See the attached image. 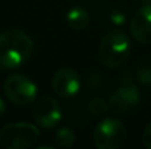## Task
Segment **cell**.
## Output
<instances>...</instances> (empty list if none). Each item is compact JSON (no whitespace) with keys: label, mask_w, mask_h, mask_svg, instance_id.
Masks as SVG:
<instances>
[{"label":"cell","mask_w":151,"mask_h":149,"mask_svg":"<svg viewBox=\"0 0 151 149\" xmlns=\"http://www.w3.org/2000/svg\"><path fill=\"white\" fill-rule=\"evenodd\" d=\"M139 1H144L145 4H151V0H139Z\"/></svg>","instance_id":"e0dca14e"},{"label":"cell","mask_w":151,"mask_h":149,"mask_svg":"<svg viewBox=\"0 0 151 149\" xmlns=\"http://www.w3.org/2000/svg\"><path fill=\"white\" fill-rule=\"evenodd\" d=\"M51 88L57 97L69 99L81 91L82 78L72 67H60L51 78Z\"/></svg>","instance_id":"52a82bcc"},{"label":"cell","mask_w":151,"mask_h":149,"mask_svg":"<svg viewBox=\"0 0 151 149\" xmlns=\"http://www.w3.org/2000/svg\"><path fill=\"white\" fill-rule=\"evenodd\" d=\"M32 117L41 129H54L62 120V107L56 98L43 97L35 102Z\"/></svg>","instance_id":"ba28073f"},{"label":"cell","mask_w":151,"mask_h":149,"mask_svg":"<svg viewBox=\"0 0 151 149\" xmlns=\"http://www.w3.org/2000/svg\"><path fill=\"white\" fill-rule=\"evenodd\" d=\"M54 142L60 148H70L76 142V135L70 127H60V129L56 130Z\"/></svg>","instance_id":"8fae6325"},{"label":"cell","mask_w":151,"mask_h":149,"mask_svg":"<svg viewBox=\"0 0 151 149\" xmlns=\"http://www.w3.org/2000/svg\"><path fill=\"white\" fill-rule=\"evenodd\" d=\"M141 101V92L132 79H122L120 86L109 97V110L113 114H128Z\"/></svg>","instance_id":"8992f818"},{"label":"cell","mask_w":151,"mask_h":149,"mask_svg":"<svg viewBox=\"0 0 151 149\" xmlns=\"http://www.w3.org/2000/svg\"><path fill=\"white\" fill-rule=\"evenodd\" d=\"M87 110H88V113H90L91 115L101 117V115H104V114L109 111V102L104 98H101V97H96V98H93L88 102Z\"/></svg>","instance_id":"7c38bea8"},{"label":"cell","mask_w":151,"mask_h":149,"mask_svg":"<svg viewBox=\"0 0 151 149\" xmlns=\"http://www.w3.org/2000/svg\"><path fill=\"white\" fill-rule=\"evenodd\" d=\"M132 53L131 38L122 29H111L100 40L97 56L100 63L107 69L122 67Z\"/></svg>","instance_id":"7a4b0ae2"},{"label":"cell","mask_w":151,"mask_h":149,"mask_svg":"<svg viewBox=\"0 0 151 149\" xmlns=\"http://www.w3.org/2000/svg\"><path fill=\"white\" fill-rule=\"evenodd\" d=\"M135 79L142 85H151V63H144L138 67L135 73Z\"/></svg>","instance_id":"4fadbf2b"},{"label":"cell","mask_w":151,"mask_h":149,"mask_svg":"<svg viewBox=\"0 0 151 149\" xmlns=\"http://www.w3.org/2000/svg\"><path fill=\"white\" fill-rule=\"evenodd\" d=\"M142 143L147 149H151V121L145 126L142 132Z\"/></svg>","instance_id":"5bb4252c"},{"label":"cell","mask_w":151,"mask_h":149,"mask_svg":"<svg viewBox=\"0 0 151 149\" xmlns=\"http://www.w3.org/2000/svg\"><path fill=\"white\" fill-rule=\"evenodd\" d=\"M126 140V127L119 118L107 117L94 129L93 143L99 149H117Z\"/></svg>","instance_id":"5b68a950"},{"label":"cell","mask_w":151,"mask_h":149,"mask_svg":"<svg viewBox=\"0 0 151 149\" xmlns=\"http://www.w3.org/2000/svg\"><path fill=\"white\" fill-rule=\"evenodd\" d=\"M90 21H91L90 13L87 12V9L81 6L70 7L66 13V24L73 31H82L84 28L90 25Z\"/></svg>","instance_id":"30bf717a"},{"label":"cell","mask_w":151,"mask_h":149,"mask_svg":"<svg viewBox=\"0 0 151 149\" xmlns=\"http://www.w3.org/2000/svg\"><path fill=\"white\" fill-rule=\"evenodd\" d=\"M111 19H113V22H114L116 25H122V24L125 22L126 16H125V13L120 12V9H116V10H113V13H111Z\"/></svg>","instance_id":"9a60e30c"},{"label":"cell","mask_w":151,"mask_h":149,"mask_svg":"<svg viewBox=\"0 0 151 149\" xmlns=\"http://www.w3.org/2000/svg\"><path fill=\"white\" fill-rule=\"evenodd\" d=\"M131 35L135 41L144 46L151 44V4H144L139 7L131 22H129Z\"/></svg>","instance_id":"9c48e42d"},{"label":"cell","mask_w":151,"mask_h":149,"mask_svg":"<svg viewBox=\"0 0 151 149\" xmlns=\"http://www.w3.org/2000/svg\"><path fill=\"white\" fill-rule=\"evenodd\" d=\"M4 113H6V104H4V101L0 98V117H3L4 115Z\"/></svg>","instance_id":"2e32d148"},{"label":"cell","mask_w":151,"mask_h":149,"mask_svg":"<svg viewBox=\"0 0 151 149\" xmlns=\"http://www.w3.org/2000/svg\"><path fill=\"white\" fill-rule=\"evenodd\" d=\"M38 88L27 75L13 73L3 82V94L12 104L18 107H28L37 99Z\"/></svg>","instance_id":"277c9868"},{"label":"cell","mask_w":151,"mask_h":149,"mask_svg":"<svg viewBox=\"0 0 151 149\" xmlns=\"http://www.w3.org/2000/svg\"><path fill=\"white\" fill-rule=\"evenodd\" d=\"M34 53L32 38L22 29H7L0 34V69L15 70L22 67Z\"/></svg>","instance_id":"6da1fadb"},{"label":"cell","mask_w":151,"mask_h":149,"mask_svg":"<svg viewBox=\"0 0 151 149\" xmlns=\"http://www.w3.org/2000/svg\"><path fill=\"white\" fill-rule=\"evenodd\" d=\"M40 138V130L28 121L9 123L0 130V145L6 149L31 148Z\"/></svg>","instance_id":"3957f363"}]
</instances>
